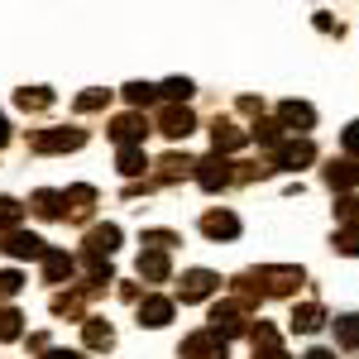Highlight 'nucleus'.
I'll use <instances>...</instances> for the list:
<instances>
[{"instance_id": "obj_9", "label": "nucleus", "mask_w": 359, "mask_h": 359, "mask_svg": "<svg viewBox=\"0 0 359 359\" xmlns=\"http://www.w3.org/2000/svg\"><path fill=\"white\" fill-rule=\"evenodd\" d=\"M158 130H163L168 139H187L196 130V115L187 111V106H168V101H163V111H158Z\"/></svg>"}, {"instance_id": "obj_2", "label": "nucleus", "mask_w": 359, "mask_h": 359, "mask_svg": "<svg viewBox=\"0 0 359 359\" xmlns=\"http://www.w3.org/2000/svg\"><path fill=\"white\" fill-rule=\"evenodd\" d=\"M82 144H86V130H77V125L39 130V135L29 139V149H34V154H72V149H82Z\"/></svg>"}, {"instance_id": "obj_13", "label": "nucleus", "mask_w": 359, "mask_h": 359, "mask_svg": "<svg viewBox=\"0 0 359 359\" xmlns=\"http://www.w3.org/2000/svg\"><path fill=\"white\" fill-rule=\"evenodd\" d=\"M201 235H206V240H235V235H240V216H230V211H206V216H201Z\"/></svg>"}, {"instance_id": "obj_10", "label": "nucleus", "mask_w": 359, "mask_h": 359, "mask_svg": "<svg viewBox=\"0 0 359 359\" xmlns=\"http://www.w3.org/2000/svg\"><path fill=\"white\" fill-rule=\"evenodd\" d=\"M144 135H149L144 111H130V115H115L111 120V139L115 144H144Z\"/></svg>"}, {"instance_id": "obj_32", "label": "nucleus", "mask_w": 359, "mask_h": 359, "mask_svg": "<svg viewBox=\"0 0 359 359\" xmlns=\"http://www.w3.org/2000/svg\"><path fill=\"white\" fill-rule=\"evenodd\" d=\"M106 101H111V91L91 86V91H82V96H77V111H82V115H91V111H106Z\"/></svg>"}, {"instance_id": "obj_7", "label": "nucleus", "mask_w": 359, "mask_h": 359, "mask_svg": "<svg viewBox=\"0 0 359 359\" xmlns=\"http://www.w3.org/2000/svg\"><path fill=\"white\" fill-rule=\"evenodd\" d=\"M182 359H225V335H216L211 326L182 340Z\"/></svg>"}, {"instance_id": "obj_3", "label": "nucleus", "mask_w": 359, "mask_h": 359, "mask_svg": "<svg viewBox=\"0 0 359 359\" xmlns=\"http://www.w3.org/2000/svg\"><path fill=\"white\" fill-rule=\"evenodd\" d=\"M206 321H211V331L225 335V340H230V335H245L249 331V306L235 302V297H225V302L211 306V316H206Z\"/></svg>"}, {"instance_id": "obj_36", "label": "nucleus", "mask_w": 359, "mask_h": 359, "mask_svg": "<svg viewBox=\"0 0 359 359\" xmlns=\"http://www.w3.org/2000/svg\"><path fill=\"white\" fill-rule=\"evenodd\" d=\"M20 287H25V273H15V269H5V273H0V297H15Z\"/></svg>"}, {"instance_id": "obj_23", "label": "nucleus", "mask_w": 359, "mask_h": 359, "mask_svg": "<svg viewBox=\"0 0 359 359\" xmlns=\"http://www.w3.org/2000/svg\"><path fill=\"white\" fill-rule=\"evenodd\" d=\"M139 278L163 283L168 278V249H144V254H139Z\"/></svg>"}, {"instance_id": "obj_28", "label": "nucleus", "mask_w": 359, "mask_h": 359, "mask_svg": "<svg viewBox=\"0 0 359 359\" xmlns=\"http://www.w3.org/2000/svg\"><path fill=\"white\" fill-rule=\"evenodd\" d=\"M192 91H196V86L187 82V77H168V82L158 86V96H163L168 106H187V96H192Z\"/></svg>"}, {"instance_id": "obj_20", "label": "nucleus", "mask_w": 359, "mask_h": 359, "mask_svg": "<svg viewBox=\"0 0 359 359\" xmlns=\"http://www.w3.org/2000/svg\"><path fill=\"white\" fill-rule=\"evenodd\" d=\"M115 168H120L125 177H144V168H149V154H144V144H120V154H115Z\"/></svg>"}, {"instance_id": "obj_41", "label": "nucleus", "mask_w": 359, "mask_h": 359, "mask_svg": "<svg viewBox=\"0 0 359 359\" xmlns=\"http://www.w3.org/2000/svg\"><path fill=\"white\" fill-rule=\"evenodd\" d=\"M5 144H10V120L0 115V149H5Z\"/></svg>"}, {"instance_id": "obj_17", "label": "nucleus", "mask_w": 359, "mask_h": 359, "mask_svg": "<svg viewBox=\"0 0 359 359\" xmlns=\"http://www.w3.org/2000/svg\"><path fill=\"white\" fill-rule=\"evenodd\" d=\"M278 120H283V130H311L316 125V111L306 101H283L278 106Z\"/></svg>"}, {"instance_id": "obj_33", "label": "nucleus", "mask_w": 359, "mask_h": 359, "mask_svg": "<svg viewBox=\"0 0 359 359\" xmlns=\"http://www.w3.org/2000/svg\"><path fill=\"white\" fill-rule=\"evenodd\" d=\"M335 249L355 259V254H359V225H345V230H335Z\"/></svg>"}, {"instance_id": "obj_14", "label": "nucleus", "mask_w": 359, "mask_h": 359, "mask_svg": "<svg viewBox=\"0 0 359 359\" xmlns=\"http://www.w3.org/2000/svg\"><path fill=\"white\" fill-rule=\"evenodd\" d=\"M326 182H331L335 192H350V187H359V158H331V168H326Z\"/></svg>"}, {"instance_id": "obj_30", "label": "nucleus", "mask_w": 359, "mask_h": 359, "mask_svg": "<svg viewBox=\"0 0 359 359\" xmlns=\"http://www.w3.org/2000/svg\"><path fill=\"white\" fill-rule=\"evenodd\" d=\"M25 335V316L15 306H0V340H20Z\"/></svg>"}, {"instance_id": "obj_35", "label": "nucleus", "mask_w": 359, "mask_h": 359, "mask_svg": "<svg viewBox=\"0 0 359 359\" xmlns=\"http://www.w3.org/2000/svg\"><path fill=\"white\" fill-rule=\"evenodd\" d=\"M172 245H182L172 230H144V249H172Z\"/></svg>"}, {"instance_id": "obj_4", "label": "nucleus", "mask_w": 359, "mask_h": 359, "mask_svg": "<svg viewBox=\"0 0 359 359\" xmlns=\"http://www.w3.org/2000/svg\"><path fill=\"white\" fill-rule=\"evenodd\" d=\"M196 182H201V192H221L235 182V163H230V154H211V158H201L196 163Z\"/></svg>"}, {"instance_id": "obj_11", "label": "nucleus", "mask_w": 359, "mask_h": 359, "mask_svg": "<svg viewBox=\"0 0 359 359\" xmlns=\"http://www.w3.org/2000/svg\"><path fill=\"white\" fill-rule=\"evenodd\" d=\"M211 144H216V154H235V149H245V144H249V130H240L235 120H221V115H216V125H211Z\"/></svg>"}, {"instance_id": "obj_24", "label": "nucleus", "mask_w": 359, "mask_h": 359, "mask_svg": "<svg viewBox=\"0 0 359 359\" xmlns=\"http://www.w3.org/2000/svg\"><path fill=\"white\" fill-rule=\"evenodd\" d=\"M67 216H72V221H86V216H91V206H96V187H67Z\"/></svg>"}, {"instance_id": "obj_34", "label": "nucleus", "mask_w": 359, "mask_h": 359, "mask_svg": "<svg viewBox=\"0 0 359 359\" xmlns=\"http://www.w3.org/2000/svg\"><path fill=\"white\" fill-rule=\"evenodd\" d=\"M335 216H340L345 225H359V201H355V196H345V192H340V196H335Z\"/></svg>"}, {"instance_id": "obj_12", "label": "nucleus", "mask_w": 359, "mask_h": 359, "mask_svg": "<svg viewBox=\"0 0 359 359\" xmlns=\"http://www.w3.org/2000/svg\"><path fill=\"white\" fill-rule=\"evenodd\" d=\"M168 321H172V297H139V326L163 331Z\"/></svg>"}, {"instance_id": "obj_27", "label": "nucleus", "mask_w": 359, "mask_h": 359, "mask_svg": "<svg viewBox=\"0 0 359 359\" xmlns=\"http://www.w3.org/2000/svg\"><path fill=\"white\" fill-rule=\"evenodd\" d=\"M120 96H125V101H130L135 111H144V106H154V101H163V96H158V86H149V82H130L125 91H120Z\"/></svg>"}, {"instance_id": "obj_5", "label": "nucleus", "mask_w": 359, "mask_h": 359, "mask_svg": "<svg viewBox=\"0 0 359 359\" xmlns=\"http://www.w3.org/2000/svg\"><path fill=\"white\" fill-rule=\"evenodd\" d=\"M311 158H316V144H311V139H283L273 154H269L273 172H278V168H306Z\"/></svg>"}, {"instance_id": "obj_38", "label": "nucleus", "mask_w": 359, "mask_h": 359, "mask_svg": "<svg viewBox=\"0 0 359 359\" xmlns=\"http://www.w3.org/2000/svg\"><path fill=\"white\" fill-rule=\"evenodd\" d=\"M240 111L259 120V115H264V101H259V96H240Z\"/></svg>"}, {"instance_id": "obj_40", "label": "nucleus", "mask_w": 359, "mask_h": 359, "mask_svg": "<svg viewBox=\"0 0 359 359\" xmlns=\"http://www.w3.org/2000/svg\"><path fill=\"white\" fill-rule=\"evenodd\" d=\"M43 359H82L77 350H43Z\"/></svg>"}, {"instance_id": "obj_37", "label": "nucleus", "mask_w": 359, "mask_h": 359, "mask_svg": "<svg viewBox=\"0 0 359 359\" xmlns=\"http://www.w3.org/2000/svg\"><path fill=\"white\" fill-rule=\"evenodd\" d=\"M340 144H345V154H350V158H359V120H355V125H345Z\"/></svg>"}, {"instance_id": "obj_26", "label": "nucleus", "mask_w": 359, "mask_h": 359, "mask_svg": "<svg viewBox=\"0 0 359 359\" xmlns=\"http://www.w3.org/2000/svg\"><path fill=\"white\" fill-rule=\"evenodd\" d=\"M15 106H20V111H48V106H53V91H48V86H20V91H15Z\"/></svg>"}, {"instance_id": "obj_19", "label": "nucleus", "mask_w": 359, "mask_h": 359, "mask_svg": "<svg viewBox=\"0 0 359 359\" xmlns=\"http://www.w3.org/2000/svg\"><path fill=\"white\" fill-rule=\"evenodd\" d=\"M82 340H86V350H111V345H115L111 321H101V316H86V321H82Z\"/></svg>"}, {"instance_id": "obj_42", "label": "nucleus", "mask_w": 359, "mask_h": 359, "mask_svg": "<svg viewBox=\"0 0 359 359\" xmlns=\"http://www.w3.org/2000/svg\"><path fill=\"white\" fill-rule=\"evenodd\" d=\"M302 359H335L331 350H311V355H302Z\"/></svg>"}, {"instance_id": "obj_39", "label": "nucleus", "mask_w": 359, "mask_h": 359, "mask_svg": "<svg viewBox=\"0 0 359 359\" xmlns=\"http://www.w3.org/2000/svg\"><path fill=\"white\" fill-rule=\"evenodd\" d=\"M316 29H321V34H331V29H335V34H340V25H335L331 15H316Z\"/></svg>"}, {"instance_id": "obj_25", "label": "nucleus", "mask_w": 359, "mask_h": 359, "mask_svg": "<svg viewBox=\"0 0 359 359\" xmlns=\"http://www.w3.org/2000/svg\"><path fill=\"white\" fill-rule=\"evenodd\" d=\"M29 206H34V216L57 221V216H62V206H67V196H62V192H34V196H29Z\"/></svg>"}, {"instance_id": "obj_16", "label": "nucleus", "mask_w": 359, "mask_h": 359, "mask_svg": "<svg viewBox=\"0 0 359 359\" xmlns=\"http://www.w3.org/2000/svg\"><path fill=\"white\" fill-rule=\"evenodd\" d=\"M72 273H77V259L72 254H62V249H48L43 254V283H67Z\"/></svg>"}, {"instance_id": "obj_21", "label": "nucleus", "mask_w": 359, "mask_h": 359, "mask_svg": "<svg viewBox=\"0 0 359 359\" xmlns=\"http://www.w3.org/2000/svg\"><path fill=\"white\" fill-rule=\"evenodd\" d=\"M177 177H196V158H187V154H168L163 163H158V177H154V182H177Z\"/></svg>"}, {"instance_id": "obj_8", "label": "nucleus", "mask_w": 359, "mask_h": 359, "mask_svg": "<svg viewBox=\"0 0 359 359\" xmlns=\"http://www.w3.org/2000/svg\"><path fill=\"white\" fill-rule=\"evenodd\" d=\"M216 287H221V278L211 273V269H192V273H182L177 297H182V302H201V297H211Z\"/></svg>"}, {"instance_id": "obj_29", "label": "nucleus", "mask_w": 359, "mask_h": 359, "mask_svg": "<svg viewBox=\"0 0 359 359\" xmlns=\"http://www.w3.org/2000/svg\"><path fill=\"white\" fill-rule=\"evenodd\" d=\"M335 345L340 350H359V316H335Z\"/></svg>"}, {"instance_id": "obj_22", "label": "nucleus", "mask_w": 359, "mask_h": 359, "mask_svg": "<svg viewBox=\"0 0 359 359\" xmlns=\"http://www.w3.org/2000/svg\"><path fill=\"white\" fill-rule=\"evenodd\" d=\"M287 326H292L297 335H311V331H321V326H326V311H321L316 302L292 306V321H287Z\"/></svg>"}, {"instance_id": "obj_6", "label": "nucleus", "mask_w": 359, "mask_h": 359, "mask_svg": "<svg viewBox=\"0 0 359 359\" xmlns=\"http://www.w3.org/2000/svg\"><path fill=\"white\" fill-rule=\"evenodd\" d=\"M0 254H10V259H43L48 245L39 235H29V230H5L0 235Z\"/></svg>"}, {"instance_id": "obj_1", "label": "nucleus", "mask_w": 359, "mask_h": 359, "mask_svg": "<svg viewBox=\"0 0 359 359\" xmlns=\"http://www.w3.org/2000/svg\"><path fill=\"white\" fill-rule=\"evenodd\" d=\"M254 283L264 287V297H292L302 287V269H292V264H264V269H254Z\"/></svg>"}, {"instance_id": "obj_15", "label": "nucleus", "mask_w": 359, "mask_h": 359, "mask_svg": "<svg viewBox=\"0 0 359 359\" xmlns=\"http://www.w3.org/2000/svg\"><path fill=\"white\" fill-rule=\"evenodd\" d=\"M249 340H254V359H287V355H283V345H278V331L269 326V321L249 326Z\"/></svg>"}, {"instance_id": "obj_18", "label": "nucleus", "mask_w": 359, "mask_h": 359, "mask_svg": "<svg viewBox=\"0 0 359 359\" xmlns=\"http://www.w3.org/2000/svg\"><path fill=\"white\" fill-rule=\"evenodd\" d=\"M86 249L111 259L115 249H120V225H91V230H86Z\"/></svg>"}, {"instance_id": "obj_31", "label": "nucleus", "mask_w": 359, "mask_h": 359, "mask_svg": "<svg viewBox=\"0 0 359 359\" xmlns=\"http://www.w3.org/2000/svg\"><path fill=\"white\" fill-rule=\"evenodd\" d=\"M20 216H25V206L15 196H0V230H20Z\"/></svg>"}]
</instances>
